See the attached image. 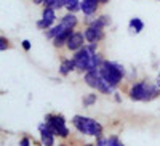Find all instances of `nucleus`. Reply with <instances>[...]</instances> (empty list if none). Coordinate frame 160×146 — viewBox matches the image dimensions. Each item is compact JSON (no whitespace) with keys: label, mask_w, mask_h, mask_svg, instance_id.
Masks as SVG:
<instances>
[{"label":"nucleus","mask_w":160,"mask_h":146,"mask_svg":"<svg viewBox=\"0 0 160 146\" xmlns=\"http://www.w3.org/2000/svg\"><path fill=\"white\" fill-rule=\"evenodd\" d=\"M155 84H157V87L160 88V72H158V76H157V79H155Z\"/></svg>","instance_id":"28"},{"label":"nucleus","mask_w":160,"mask_h":146,"mask_svg":"<svg viewBox=\"0 0 160 146\" xmlns=\"http://www.w3.org/2000/svg\"><path fill=\"white\" fill-rule=\"evenodd\" d=\"M38 133H40V143L42 146H56V135L51 132V128L48 127V124L43 121L38 124Z\"/></svg>","instance_id":"7"},{"label":"nucleus","mask_w":160,"mask_h":146,"mask_svg":"<svg viewBox=\"0 0 160 146\" xmlns=\"http://www.w3.org/2000/svg\"><path fill=\"white\" fill-rule=\"evenodd\" d=\"M71 122L74 125V128L82 135H88V137H95V138H99L102 137V132H104V127L93 117H88V116H82V114H75Z\"/></svg>","instance_id":"3"},{"label":"nucleus","mask_w":160,"mask_h":146,"mask_svg":"<svg viewBox=\"0 0 160 146\" xmlns=\"http://www.w3.org/2000/svg\"><path fill=\"white\" fill-rule=\"evenodd\" d=\"M10 47V42H8V39L7 37H0V50H2V51H5L7 48Z\"/></svg>","instance_id":"24"},{"label":"nucleus","mask_w":160,"mask_h":146,"mask_svg":"<svg viewBox=\"0 0 160 146\" xmlns=\"http://www.w3.org/2000/svg\"><path fill=\"white\" fill-rule=\"evenodd\" d=\"M99 5H101V0H82V3H80V11H82L85 16L96 15Z\"/></svg>","instance_id":"11"},{"label":"nucleus","mask_w":160,"mask_h":146,"mask_svg":"<svg viewBox=\"0 0 160 146\" xmlns=\"http://www.w3.org/2000/svg\"><path fill=\"white\" fill-rule=\"evenodd\" d=\"M66 2H68V0H55L51 7L55 10H61V8H66Z\"/></svg>","instance_id":"23"},{"label":"nucleus","mask_w":160,"mask_h":146,"mask_svg":"<svg viewBox=\"0 0 160 146\" xmlns=\"http://www.w3.org/2000/svg\"><path fill=\"white\" fill-rule=\"evenodd\" d=\"M85 24L87 26H96V28H108V26L111 24V18L108 15H91V16H87L85 18Z\"/></svg>","instance_id":"10"},{"label":"nucleus","mask_w":160,"mask_h":146,"mask_svg":"<svg viewBox=\"0 0 160 146\" xmlns=\"http://www.w3.org/2000/svg\"><path fill=\"white\" fill-rule=\"evenodd\" d=\"M128 26H130V29L135 32V34H139V32L144 29V23H142V19H139V18H131L130 23H128Z\"/></svg>","instance_id":"16"},{"label":"nucleus","mask_w":160,"mask_h":146,"mask_svg":"<svg viewBox=\"0 0 160 146\" xmlns=\"http://www.w3.org/2000/svg\"><path fill=\"white\" fill-rule=\"evenodd\" d=\"M72 58H74L77 71H80V72H88V71L99 69V66L104 61L101 53L93 51L88 45H85L83 48H80L78 51H75Z\"/></svg>","instance_id":"1"},{"label":"nucleus","mask_w":160,"mask_h":146,"mask_svg":"<svg viewBox=\"0 0 160 146\" xmlns=\"http://www.w3.org/2000/svg\"><path fill=\"white\" fill-rule=\"evenodd\" d=\"M87 45V39H85V34L83 32H78V31H74L72 35L69 37L68 40V45H66V48H68L69 51L75 53L78 51L80 48H83Z\"/></svg>","instance_id":"8"},{"label":"nucleus","mask_w":160,"mask_h":146,"mask_svg":"<svg viewBox=\"0 0 160 146\" xmlns=\"http://www.w3.org/2000/svg\"><path fill=\"white\" fill-rule=\"evenodd\" d=\"M109 2V0H101V3H108Z\"/></svg>","instance_id":"30"},{"label":"nucleus","mask_w":160,"mask_h":146,"mask_svg":"<svg viewBox=\"0 0 160 146\" xmlns=\"http://www.w3.org/2000/svg\"><path fill=\"white\" fill-rule=\"evenodd\" d=\"M35 26H37L40 31H48L50 28H53V23H50V21H47V19H43V18H40V19L35 23Z\"/></svg>","instance_id":"21"},{"label":"nucleus","mask_w":160,"mask_h":146,"mask_svg":"<svg viewBox=\"0 0 160 146\" xmlns=\"http://www.w3.org/2000/svg\"><path fill=\"white\" fill-rule=\"evenodd\" d=\"M83 34H85V39H87V44H99L106 37L104 29L102 28H96V26H87Z\"/></svg>","instance_id":"9"},{"label":"nucleus","mask_w":160,"mask_h":146,"mask_svg":"<svg viewBox=\"0 0 160 146\" xmlns=\"http://www.w3.org/2000/svg\"><path fill=\"white\" fill-rule=\"evenodd\" d=\"M160 95V88L157 87L155 82H151L149 79H142L139 82L131 84V87L128 88V96L133 101H154L157 96Z\"/></svg>","instance_id":"2"},{"label":"nucleus","mask_w":160,"mask_h":146,"mask_svg":"<svg viewBox=\"0 0 160 146\" xmlns=\"http://www.w3.org/2000/svg\"><path fill=\"white\" fill-rule=\"evenodd\" d=\"M80 3H82V0H68L66 2V10L71 13H77L80 11Z\"/></svg>","instance_id":"18"},{"label":"nucleus","mask_w":160,"mask_h":146,"mask_svg":"<svg viewBox=\"0 0 160 146\" xmlns=\"http://www.w3.org/2000/svg\"><path fill=\"white\" fill-rule=\"evenodd\" d=\"M72 71H77L75 63H74V58H66V60H62L61 64H59V74H61L62 77H66V76H69Z\"/></svg>","instance_id":"13"},{"label":"nucleus","mask_w":160,"mask_h":146,"mask_svg":"<svg viewBox=\"0 0 160 146\" xmlns=\"http://www.w3.org/2000/svg\"><path fill=\"white\" fill-rule=\"evenodd\" d=\"M21 45H22V48H24L26 51H29V50H31V47H32L29 40H22V42H21Z\"/></svg>","instance_id":"26"},{"label":"nucleus","mask_w":160,"mask_h":146,"mask_svg":"<svg viewBox=\"0 0 160 146\" xmlns=\"http://www.w3.org/2000/svg\"><path fill=\"white\" fill-rule=\"evenodd\" d=\"M157 2H160V0H157Z\"/></svg>","instance_id":"32"},{"label":"nucleus","mask_w":160,"mask_h":146,"mask_svg":"<svg viewBox=\"0 0 160 146\" xmlns=\"http://www.w3.org/2000/svg\"><path fill=\"white\" fill-rule=\"evenodd\" d=\"M18 146H32V138L29 135H24L21 140H19V144Z\"/></svg>","instance_id":"22"},{"label":"nucleus","mask_w":160,"mask_h":146,"mask_svg":"<svg viewBox=\"0 0 160 146\" xmlns=\"http://www.w3.org/2000/svg\"><path fill=\"white\" fill-rule=\"evenodd\" d=\"M83 146H96V144H93V143H85Z\"/></svg>","instance_id":"29"},{"label":"nucleus","mask_w":160,"mask_h":146,"mask_svg":"<svg viewBox=\"0 0 160 146\" xmlns=\"http://www.w3.org/2000/svg\"><path fill=\"white\" fill-rule=\"evenodd\" d=\"M42 18L50 21V23H55L56 21V10L53 7H45L43 11H42Z\"/></svg>","instance_id":"17"},{"label":"nucleus","mask_w":160,"mask_h":146,"mask_svg":"<svg viewBox=\"0 0 160 146\" xmlns=\"http://www.w3.org/2000/svg\"><path fill=\"white\" fill-rule=\"evenodd\" d=\"M114 100H115L117 103H120V101H122V98H120V93H117V91H114Z\"/></svg>","instance_id":"27"},{"label":"nucleus","mask_w":160,"mask_h":146,"mask_svg":"<svg viewBox=\"0 0 160 146\" xmlns=\"http://www.w3.org/2000/svg\"><path fill=\"white\" fill-rule=\"evenodd\" d=\"M64 31H68V29H64L62 28V26L58 23L56 26H53V28H50L48 31H45V35L50 39V40H53V39H55V37H58L61 32H64Z\"/></svg>","instance_id":"15"},{"label":"nucleus","mask_w":160,"mask_h":146,"mask_svg":"<svg viewBox=\"0 0 160 146\" xmlns=\"http://www.w3.org/2000/svg\"><path fill=\"white\" fill-rule=\"evenodd\" d=\"M59 24L62 26L64 29H75L77 24H78V18L75 16V13L68 11V15H64L59 21Z\"/></svg>","instance_id":"12"},{"label":"nucleus","mask_w":160,"mask_h":146,"mask_svg":"<svg viewBox=\"0 0 160 146\" xmlns=\"http://www.w3.org/2000/svg\"><path fill=\"white\" fill-rule=\"evenodd\" d=\"M96 101H98V95L96 93H88V95L83 96L82 104H83V108H90V106H93Z\"/></svg>","instance_id":"19"},{"label":"nucleus","mask_w":160,"mask_h":146,"mask_svg":"<svg viewBox=\"0 0 160 146\" xmlns=\"http://www.w3.org/2000/svg\"><path fill=\"white\" fill-rule=\"evenodd\" d=\"M45 122L48 124V127L51 128V132L55 133L58 138H69L71 130L68 127V121L62 114H47L45 116Z\"/></svg>","instance_id":"6"},{"label":"nucleus","mask_w":160,"mask_h":146,"mask_svg":"<svg viewBox=\"0 0 160 146\" xmlns=\"http://www.w3.org/2000/svg\"><path fill=\"white\" fill-rule=\"evenodd\" d=\"M108 146H125V144L122 143V140L118 138V135L112 133V135L108 137Z\"/></svg>","instance_id":"20"},{"label":"nucleus","mask_w":160,"mask_h":146,"mask_svg":"<svg viewBox=\"0 0 160 146\" xmlns=\"http://www.w3.org/2000/svg\"><path fill=\"white\" fill-rule=\"evenodd\" d=\"M72 32H74V29H68V31L61 32V34H59L58 37H55V39H53V45H55L56 48L66 47V45H68V40H69V37L72 35Z\"/></svg>","instance_id":"14"},{"label":"nucleus","mask_w":160,"mask_h":146,"mask_svg":"<svg viewBox=\"0 0 160 146\" xmlns=\"http://www.w3.org/2000/svg\"><path fill=\"white\" fill-rule=\"evenodd\" d=\"M58 146H68V144H66V143H59Z\"/></svg>","instance_id":"31"},{"label":"nucleus","mask_w":160,"mask_h":146,"mask_svg":"<svg viewBox=\"0 0 160 146\" xmlns=\"http://www.w3.org/2000/svg\"><path fill=\"white\" fill-rule=\"evenodd\" d=\"M83 81H85V84H87L90 88L99 91V93H102V95H111V93H114V91H115V88H114V87H111L108 82L104 81V77L101 76L99 69H95V71H88V72H85Z\"/></svg>","instance_id":"5"},{"label":"nucleus","mask_w":160,"mask_h":146,"mask_svg":"<svg viewBox=\"0 0 160 146\" xmlns=\"http://www.w3.org/2000/svg\"><path fill=\"white\" fill-rule=\"evenodd\" d=\"M99 72L101 76L104 77V81L108 82L111 87L117 88L122 81L127 77V71L125 68L120 63H115V61H109V60H104L102 64L99 66Z\"/></svg>","instance_id":"4"},{"label":"nucleus","mask_w":160,"mask_h":146,"mask_svg":"<svg viewBox=\"0 0 160 146\" xmlns=\"http://www.w3.org/2000/svg\"><path fill=\"white\" fill-rule=\"evenodd\" d=\"M96 146H108V138H106V137L96 138Z\"/></svg>","instance_id":"25"}]
</instances>
